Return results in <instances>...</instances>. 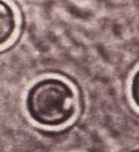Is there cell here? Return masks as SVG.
Wrapping results in <instances>:
<instances>
[{"label":"cell","instance_id":"cell-1","mask_svg":"<svg viewBox=\"0 0 139 152\" xmlns=\"http://www.w3.org/2000/svg\"><path fill=\"white\" fill-rule=\"evenodd\" d=\"M29 118L41 127L59 128L74 120L78 98L74 86L60 77H44L30 86L25 96Z\"/></svg>","mask_w":139,"mask_h":152},{"label":"cell","instance_id":"cell-2","mask_svg":"<svg viewBox=\"0 0 139 152\" xmlns=\"http://www.w3.org/2000/svg\"><path fill=\"white\" fill-rule=\"evenodd\" d=\"M17 16L14 8L6 1H0V48L7 45L17 30Z\"/></svg>","mask_w":139,"mask_h":152},{"label":"cell","instance_id":"cell-3","mask_svg":"<svg viewBox=\"0 0 139 152\" xmlns=\"http://www.w3.org/2000/svg\"><path fill=\"white\" fill-rule=\"evenodd\" d=\"M130 98L139 111V68L133 73L130 81Z\"/></svg>","mask_w":139,"mask_h":152},{"label":"cell","instance_id":"cell-4","mask_svg":"<svg viewBox=\"0 0 139 152\" xmlns=\"http://www.w3.org/2000/svg\"><path fill=\"white\" fill-rule=\"evenodd\" d=\"M130 152H139V149H135V150H132V151Z\"/></svg>","mask_w":139,"mask_h":152}]
</instances>
